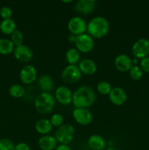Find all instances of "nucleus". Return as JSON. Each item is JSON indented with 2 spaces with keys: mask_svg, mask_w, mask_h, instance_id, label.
<instances>
[{
  "mask_svg": "<svg viewBox=\"0 0 149 150\" xmlns=\"http://www.w3.org/2000/svg\"><path fill=\"white\" fill-rule=\"evenodd\" d=\"M95 100L96 95L90 86H80L72 94V103L76 108H89L93 105Z\"/></svg>",
  "mask_w": 149,
  "mask_h": 150,
  "instance_id": "1",
  "label": "nucleus"
},
{
  "mask_svg": "<svg viewBox=\"0 0 149 150\" xmlns=\"http://www.w3.org/2000/svg\"><path fill=\"white\" fill-rule=\"evenodd\" d=\"M110 25L105 18L97 16L92 18L87 24L88 34L92 38H102L109 32Z\"/></svg>",
  "mask_w": 149,
  "mask_h": 150,
  "instance_id": "2",
  "label": "nucleus"
},
{
  "mask_svg": "<svg viewBox=\"0 0 149 150\" xmlns=\"http://www.w3.org/2000/svg\"><path fill=\"white\" fill-rule=\"evenodd\" d=\"M55 105V99L49 92L39 94L34 100V106L38 113L48 114L53 111Z\"/></svg>",
  "mask_w": 149,
  "mask_h": 150,
  "instance_id": "3",
  "label": "nucleus"
},
{
  "mask_svg": "<svg viewBox=\"0 0 149 150\" xmlns=\"http://www.w3.org/2000/svg\"><path fill=\"white\" fill-rule=\"evenodd\" d=\"M74 136V129L70 124H63L56 131L55 139L61 144L67 145L72 141Z\"/></svg>",
  "mask_w": 149,
  "mask_h": 150,
  "instance_id": "4",
  "label": "nucleus"
},
{
  "mask_svg": "<svg viewBox=\"0 0 149 150\" xmlns=\"http://www.w3.org/2000/svg\"><path fill=\"white\" fill-rule=\"evenodd\" d=\"M81 72L77 66L69 64L67 65L61 73V79L66 83H77L81 79Z\"/></svg>",
  "mask_w": 149,
  "mask_h": 150,
  "instance_id": "5",
  "label": "nucleus"
},
{
  "mask_svg": "<svg viewBox=\"0 0 149 150\" xmlns=\"http://www.w3.org/2000/svg\"><path fill=\"white\" fill-rule=\"evenodd\" d=\"M74 42L79 52L85 54L91 52L93 50L94 45L93 38L89 34L85 33L76 36Z\"/></svg>",
  "mask_w": 149,
  "mask_h": 150,
  "instance_id": "6",
  "label": "nucleus"
},
{
  "mask_svg": "<svg viewBox=\"0 0 149 150\" xmlns=\"http://www.w3.org/2000/svg\"><path fill=\"white\" fill-rule=\"evenodd\" d=\"M131 52L137 59H143L149 54V40L140 38L137 40L132 45Z\"/></svg>",
  "mask_w": 149,
  "mask_h": 150,
  "instance_id": "7",
  "label": "nucleus"
},
{
  "mask_svg": "<svg viewBox=\"0 0 149 150\" xmlns=\"http://www.w3.org/2000/svg\"><path fill=\"white\" fill-rule=\"evenodd\" d=\"M69 31L72 35H80L84 33L86 31L87 25L86 21L82 18L73 17L69 21L67 24Z\"/></svg>",
  "mask_w": 149,
  "mask_h": 150,
  "instance_id": "8",
  "label": "nucleus"
},
{
  "mask_svg": "<svg viewBox=\"0 0 149 150\" xmlns=\"http://www.w3.org/2000/svg\"><path fill=\"white\" fill-rule=\"evenodd\" d=\"M74 120L81 125H88L93 120V116L88 108H76L72 113Z\"/></svg>",
  "mask_w": 149,
  "mask_h": 150,
  "instance_id": "9",
  "label": "nucleus"
},
{
  "mask_svg": "<svg viewBox=\"0 0 149 150\" xmlns=\"http://www.w3.org/2000/svg\"><path fill=\"white\" fill-rule=\"evenodd\" d=\"M13 54L16 59L21 62H28L31 61L33 57V52L31 48L25 45L15 47Z\"/></svg>",
  "mask_w": 149,
  "mask_h": 150,
  "instance_id": "10",
  "label": "nucleus"
},
{
  "mask_svg": "<svg viewBox=\"0 0 149 150\" xmlns=\"http://www.w3.org/2000/svg\"><path fill=\"white\" fill-rule=\"evenodd\" d=\"M114 64L118 71L125 73L132 67L133 60L126 54H119L115 57Z\"/></svg>",
  "mask_w": 149,
  "mask_h": 150,
  "instance_id": "11",
  "label": "nucleus"
},
{
  "mask_svg": "<svg viewBox=\"0 0 149 150\" xmlns=\"http://www.w3.org/2000/svg\"><path fill=\"white\" fill-rule=\"evenodd\" d=\"M37 70L34 66L26 65L20 70V79L23 83L30 84L37 79Z\"/></svg>",
  "mask_w": 149,
  "mask_h": 150,
  "instance_id": "12",
  "label": "nucleus"
},
{
  "mask_svg": "<svg viewBox=\"0 0 149 150\" xmlns=\"http://www.w3.org/2000/svg\"><path fill=\"white\" fill-rule=\"evenodd\" d=\"M110 100L115 105H121L127 101V95L125 91L121 87H113L109 94Z\"/></svg>",
  "mask_w": 149,
  "mask_h": 150,
  "instance_id": "13",
  "label": "nucleus"
},
{
  "mask_svg": "<svg viewBox=\"0 0 149 150\" xmlns=\"http://www.w3.org/2000/svg\"><path fill=\"white\" fill-rule=\"evenodd\" d=\"M56 98L61 105H67L72 101V94L67 86H61L56 90Z\"/></svg>",
  "mask_w": 149,
  "mask_h": 150,
  "instance_id": "14",
  "label": "nucleus"
},
{
  "mask_svg": "<svg viewBox=\"0 0 149 150\" xmlns=\"http://www.w3.org/2000/svg\"><path fill=\"white\" fill-rule=\"evenodd\" d=\"M96 1L93 0H79L74 5V10L83 15H89L93 11Z\"/></svg>",
  "mask_w": 149,
  "mask_h": 150,
  "instance_id": "15",
  "label": "nucleus"
},
{
  "mask_svg": "<svg viewBox=\"0 0 149 150\" xmlns=\"http://www.w3.org/2000/svg\"><path fill=\"white\" fill-rule=\"evenodd\" d=\"M57 141L53 136L45 135L38 141L39 147L42 150H53L56 147Z\"/></svg>",
  "mask_w": 149,
  "mask_h": 150,
  "instance_id": "16",
  "label": "nucleus"
},
{
  "mask_svg": "<svg viewBox=\"0 0 149 150\" xmlns=\"http://www.w3.org/2000/svg\"><path fill=\"white\" fill-rule=\"evenodd\" d=\"M78 67L81 73L86 75H89V76L94 74L97 70L96 63L89 59L81 60L80 62L79 63Z\"/></svg>",
  "mask_w": 149,
  "mask_h": 150,
  "instance_id": "17",
  "label": "nucleus"
},
{
  "mask_svg": "<svg viewBox=\"0 0 149 150\" xmlns=\"http://www.w3.org/2000/svg\"><path fill=\"white\" fill-rule=\"evenodd\" d=\"M88 144L91 150H103L106 146V142L99 135H92L89 138Z\"/></svg>",
  "mask_w": 149,
  "mask_h": 150,
  "instance_id": "18",
  "label": "nucleus"
},
{
  "mask_svg": "<svg viewBox=\"0 0 149 150\" xmlns=\"http://www.w3.org/2000/svg\"><path fill=\"white\" fill-rule=\"evenodd\" d=\"M52 125H51L50 120H45V119H41L38 120L35 124V129L37 133L40 134H48L52 130Z\"/></svg>",
  "mask_w": 149,
  "mask_h": 150,
  "instance_id": "19",
  "label": "nucleus"
},
{
  "mask_svg": "<svg viewBox=\"0 0 149 150\" xmlns=\"http://www.w3.org/2000/svg\"><path fill=\"white\" fill-rule=\"evenodd\" d=\"M0 30L4 35H12L16 30V23L12 18L4 19L0 23Z\"/></svg>",
  "mask_w": 149,
  "mask_h": 150,
  "instance_id": "20",
  "label": "nucleus"
},
{
  "mask_svg": "<svg viewBox=\"0 0 149 150\" xmlns=\"http://www.w3.org/2000/svg\"><path fill=\"white\" fill-rule=\"evenodd\" d=\"M38 86L44 92H48L53 87V81L48 75H43L38 80Z\"/></svg>",
  "mask_w": 149,
  "mask_h": 150,
  "instance_id": "21",
  "label": "nucleus"
},
{
  "mask_svg": "<svg viewBox=\"0 0 149 150\" xmlns=\"http://www.w3.org/2000/svg\"><path fill=\"white\" fill-rule=\"evenodd\" d=\"M15 45L12 41L6 38H0V55H8L13 52Z\"/></svg>",
  "mask_w": 149,
  "mask_h": 150,
  "instance_id": "22",
  "label": "nucleus"
},
{
  "mask_svg": "<svg viewBox=\"0 0 149 150\" xmlns=\"http://www.w3.org/2000/svg\"><path fill=\"white\" fill-rule=\"evenodd\" d=\"M80 59V54L77 48H70L66 53V59L70 64L75 65Z\"/></svg>",
  "mask_w": 149,
  "mask_h": 150,
  "instance_id": "23",
  "label": "nucleus"
},
{
  "mask_svg": "<svg viewBox=\"0 0 149 150\" xmlns=\"http://www.w3.org/2000/svg\"><path fill=\"white\" fill-rule=\"evenodd\" d=\"M24 89L21 85L13 84L9 88V94L15 98H21L24 95Z\"/></svg>",
  "mask_w": 149,
  "mask_h": 150,
  "instance_id": "24",
  "label": "nucleus"
},
{
  "mask_svg": "<svg viewBox=\"0 0 149 150\" xmlns=\"http://www.w3.org/2000/svg\"><path fill=\"white\" fill-rule=\"evenodd\" d=\"M12 42L15 46H19L20 45H23V35L21 31L16 29L13 32V33L11 35V40Z\"/></svg>",
  "mask_w": 149,
  "mask_h": 150,
  "instance_id": "25",
  "label": "nucleus"
},
{
  "mask_svg": "<svg viewBox=\"0 0 149 150\" xmlns=\"http://www.w3.org/2000/svg\"><path fill=\"white\" fill-rule=\"evenodd\" d=\"M129 76L134 81L140 80L143 76V70L138 66L133 65L129 70Z\"/></svg>",
  "mask_w": 149,
  "mask_h": 150,
  "instance_id": "26",
  "label": "nucleus"
},
{
  "mask_svg": "<svg viewBox=\"0 0 149 150\" xmlns=\"http://www.w3.org/2000/svg\"><path fill=\"white\" fill-rule=\"evenodd\" d=\"M112 87L107 81H100L97 85V90L101 95H109Z\"/></svg>",
  "mask_w": 149,
  "mask_h": 150,
  "instance_id": "27",
  "label": "nucleus"
},
{
  "mask_svg": "<svg viewBox=\"0 0 149 150\" xmlns=\"http://www.w3.org/2000/svg\"><path fill=\"white\" fill-rule=\"evenodd\" d=\"M15 145L10 139L6 138L0 139V150H15Z\"/></svg>",
  "mask_w": 149,
  "mask_h": 150,
  "instance_id": "28",
  "label": "nucleus"
},
{
  "mask_svg": "<svg viewBox=\"0 0 149 150\" xmlns=\"http://www.w3.org/2000/svg\"><path fill=\"white\" fill-rule=\"evenodd\" d=\"M50 122H51L52 126H54V127H60V126H61L63 125L64 118H63V116L61 114H55L51 117Z\"/></svg>",
  "mask_w": 149,
  "mask_h": 150,
  "instance_id": "29",
  "label": "nucleus"
},
{
  "mask_svg": "<svg viewBox=\"0 0 149 150\" xmlns=\"http://www.w3.org/2000/svg\"><path fill=\"white\" fill-rule=\"evenodd\" d=\"M12 13H13V12H12L11 9L7 6L1 7V10H0V16L2 18L3 20L11 18Z\"/></svg>",
  "mask_w": 149,
  "mask_h": 150,
  "instance_id": "30",
  "label": "nucleus"
},
{
  "mask_svg": "<svg viewBox=\"0 0 149 150\" xmlns=\"http://www.w3.org/2000/svg\"><path fill=\"white\" fill-rule=\"evenodd\" d=\"M140 68L143 71L149 73V57H145L140 61Z\"/></svg>",
  "mask_w": 149,
  "mask_h": 150,
  "instance_id": "31",
  "label": "nucleus"
},
{
  "mask_svg": "<svg viewBox=\"0 0 149 150\" xmlns=\"http://www.w3.org/2000/svg\"><path fill=\"white\" fill-rule=\"evenodd\" d=\"M15 150H30V147L26 143H18L15 146Z\"/></svg>",
  "mask_w": 149,
  "mask_h": 150,
  "instance_id": "32",
  "label": "nucleus"
},
{
  "mask_svg": "<svg viewBox=\"0 0 149 150\" xmlns=\"http://www.w3.org/2000/svg\"><path fill=\"white\" fill-rule=\"evenodd\" d=\"M56 150H71L70 146L68 145H65V144H61L59 146H57L56 149Z\"/></svg>",
  "mask_w": 149,
  "mask_h": 150,
  "instance_id": "33",
  "label": "nucleus"
},
{
  "mask_svg": "<svg viewBox=\"0 0 149 150\" xmlns=\"http://www.w3.org/2000/svg\"><path fill=\"white\" fill-rule=\"evenodd\" d=\"M107 150H120V149H117V148H115V147H112V146H110V147L108 148Z\"/></svg>",
  "mask_w": 149,
  "mask_h": 150,
  "instance_id": "34",
  "label": "nucleus"
},
{
  "mask_svg": "<svg viewBox=\"0 0 149 150\" xmlns=\"http://www.w3.org/2000/svg\"><path fill=\"white\" fill-rule=\"evenodd\" d=\"M63 2H65V3H70V2H72V1H62Z\"/></svg>",
  "mask_w": 149,
  "mask_h": 150,
  "instance_id": "35",
  "label": "nucleus"
}]
</instances>
